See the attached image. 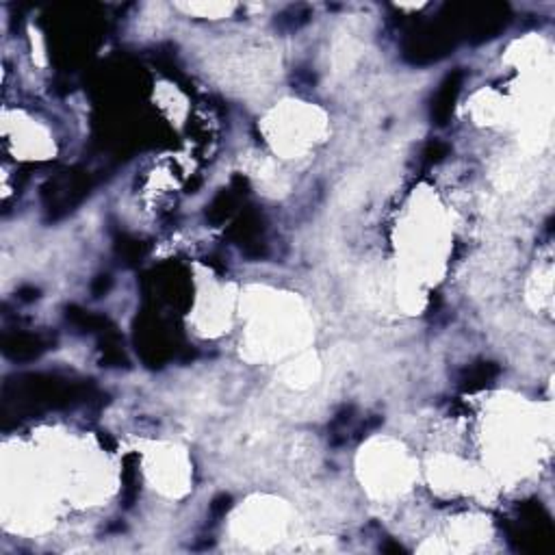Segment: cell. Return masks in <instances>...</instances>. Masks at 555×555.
<instances>
[{
  "mask_svg": "<svg viewBox=\"0 0 555 555\" xmlns=\"http://www.w3.org/2000/svg\"><path fill=\"white\" fill-rule=\"evenodd\" d=\"M230 508V497H219L213 501V512L215 514H224Z\"/></svg>",
  "mask_w": 555,
  "mask_h": 555,
  "instance_id": "277c9868",
  "label": "cell"
},
{
  "mask_svg": "<svg viewBox=\"0 0 555 555\" xmlns=\"http://www.w3.org/2000/svg\"><path fill=\"white\" fill-rule=\"evenodd\" d=\"M497 375V367L492 362H479V365H473L464 371V377H462V386L464 388H482L484 384H488L492 377Z\"/></svg>",
  "mask_w": 555,
  "mask_h": 555,
  "instance_id": "7a4b0ae2",
  "label": "cell"
},
{
  "mask_svg": "<svg viewBox=\"0 0 555 555\" xmlns=\"http://www.w3.org/2000/svg\"><path fill=\"white\" fill-rule=\"evenodd\" d=\"M460 81H462L460 72L449 74L445 81L440 83V87H438V91L432 100V118L440 126L447 124L452 113H454V104H456V98L460 93Z\"/></svg>",
  "mask_w": 555,
  "mask_h": 555,
  "instance_id": "6da1fadb",
  "label": "cell"
},
{
  "mask_svg": "<svg viewBox=\"0 0 555 555\" xmlns=\"http://www.w3.org/2000/svg\"><path fill=\"white\" fill-rule=\"evenodd\" d=\"M5 350L9 354H14L16 358H29V356H37L44 350V345L39 343V339L22 335V337H16L14 341H7Z\"/></svg>",
  "mask_w": 555,
  "mask_h": 555,
  "instance_id": "3957f363",
  "label": "cell"
},
{
  "mask_svg": "<svg viewBox=\"0 0 555 555\" xmlns=\"http://www.w3.org/2000/svg\"><path fill=\"white\" fill-rule=\"evenodd\" d=\"M108 287H111V278H108V275H100V278H98V282L93 285V293H96V297H100Z\"/></svg>",
  "mask_w": 555,
  "mask_h": 555,
  "instance_id": "5b68a950",
  "label": "cell"
}]
</instances>
